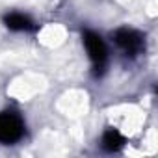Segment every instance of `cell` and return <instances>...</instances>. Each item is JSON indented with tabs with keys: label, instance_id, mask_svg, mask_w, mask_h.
I'll return each mask as SVG.
<instances>
[{
	"label": "cell",
	"instance_id": "3957f363",
	"mask_svg": "<svg viewBox=\"0 0 158 158\" xmlns=\"http://www.w3.org/2000/svg\"><path fill=\"white\" fill-rule=\"evenodd\" d=\"M112 39L125 56L136 58L145 50V35L134 28H127V26L117 28L112 34Z\"/></svg>",
	"mask_w": 158,
	"mask_h": 158
},
{
	"label": "cell",
	"instance_id": "7a4b0ae2",
	"mask_svg": "<svg viewBox=\"0 0 158 158\" xmlns=\"http://www.w3.org/2000/svg\"><path fill=\"white\" fill-rule=\"evenodd\" d=\"M24 132H26V127L21 114L13 110L0 112V143L2 145H13L21 141Z\"/></svg>",
	"mask_w": 158,
	"mask_h": 158
},
{
	"label": "cell",
	"instance_id": "277c9868",
	"mask_svg": "<svg viewBox=\"0 0 158 158\" xmlns=\"http://www.w3.org/2000/svg\"><path fill=\"white\" fill-rule=\"evenodd\" d=\"M2 23L11 32H34L37 28V24L32 21V17L23 11H8L2 17Z\"/></svg>",
	"mask_w": 158,
	"mask_h": 158
},
{
	"label": "cell",
	"instance_id": "5b68a950",
	"mask_svg": "<svg viewBox=\"0 0 158 158\" xmlns=\"http://www.w3.org/2000/svg\"><path fill=\"white\" fill-rule=\"evenodd\" d=\"M125 143H127V139H125V136H123L117 128H108V130H104V134H102V138H101V147H102L106 152H117V151H121V149L125 147Z\"/></svg>",
	"mask_w": 158,
	"mask_h": 158
},
{
	"label": "cell",
	"instance_id": "6da1fadb",
	"mask_svg": "<svg viewBox=\"0 0 158 158\" xmlns=\"http://www.w3.org/2000/svg\"><path fill=\"white\" fill-rule=\"evenodd\" d=\"M82 43H84L86 52L89 56L93 74L102 76L104 71H106V65H108V48H106L104 39L93 30H84L82 32Z\"/></svg>",
	"mask_w": 158,
	"mask_h": 158
}]
</instances>
